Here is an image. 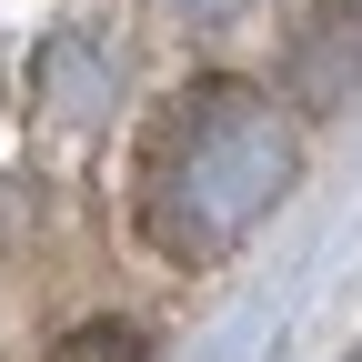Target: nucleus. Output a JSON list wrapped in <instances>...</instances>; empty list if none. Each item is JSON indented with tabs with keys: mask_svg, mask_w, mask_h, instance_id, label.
<instances>
[{
	"mask_svg": "<svg viewBox=\"0 0 362 362\" xmlns=\"http://www.w3.org/2000/svg\"><path fill=\"white\" fill-rule=\"evenodd\" d=\"M292 171H302V141H292L272 90L192 81L161 111L151 151H141V232L171 262H221V252H242L272 221V202L292 192Z\"/></svg>",
	"mask_w": 362,
	"mask_h": 362,
	"instance_id": "obj_1",
	"label": "nucleus"
},
{
	"mask_svg": "<svg viewBox=\"0 0 362 362\" xmlns=\"http://www.w3.org/2000/svg\"><path fill=\"white\" fill-rule=\"evenodd\" d=\"M282 81H292V101H302V111H332L342 90L362 81V11H312V21L292 30Z\"/></svg>",
	"mask_w": 362,
	"mask_h": 362,
	"instance_id": "obj_2",
	"label": "nucleus"
},
{
	"mask_svg": "<svg viewBox=\"0 0 362 362\" xmlns=\"http://www.w3.org/2000/svg\"><path fill=\"white\" fill-rule=\"evenodd\" d=\"M111 81H121V61L101 51V40H81V30H61L51 51H40V111L81 131V121H101V111H111Z\"/></svg>",
	"mask_w": 362,
	"mask_h": 362,
	"instance_id": "obj_3",
	"label": "nucleus"
},
{
	"mask_svg": "<svg viewBox=\"0 0 362 362\" xmlns=\"http://www.w3.org/2000/svg\"><path fill=\"white\" fill-rule=\"evenodd\" d=\"M61 362H141V332L131 322H90V332L61 342Z\"/></svg>",
	"mask_w": 362,
	"mask_h": 362,
	"instance_id": "obj_4",
	"label": "nucleus"
},
{
	"mask_svg": "<svg viewBox=\"0 0 362 362\" xmlns=\"http://www.w3.org/2000/svg\"><path fill=\"white\" fill-rule=\"evenodd\" d=\"M242 11H252V0H171V21H181V30H232Z\"/></svg>",
	"mask_w": 362,
	"mask_h": 362,
	"instance_id": "obj_5",
	"label": "nucleus"
}]
</instances>
